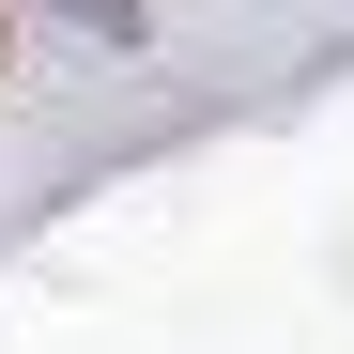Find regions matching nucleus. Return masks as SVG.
<instances>
[{"instance_id":"nucleus-1","label":"nucleus","mask_w":354,"mask_h":354,"mask_svg":"<svg viewBox=\"0 0 354 354\" xmlns=\"http://www.w3.org/2000/svg\"><path fill=\"white\" fill-rule=\"evenodd\" d=\"M0 62H16V16H0Z\"/></svg>"}]
</instances>
